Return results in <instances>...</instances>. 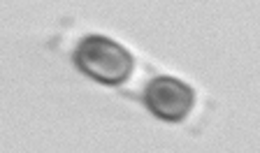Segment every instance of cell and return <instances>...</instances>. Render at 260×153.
<instances>
[{"instance_id": "obj_1", "label": "cell", "mask_w": 260, "mask_h": 153, "mask_svg": "<svg viewBox=\"0 0 260 153\" xmlns=\"http://www.w3.org/2000/svg\"><path fill=\"white\" fill-rule=\"evenodd\" d=\"M75 65L81 74H86L93 82H100L105 86H121L128 82L133 72V54L123 49L119 42L105 37V35H86L77 44L72 54Z\"/></svg>"}, {"instance_id": "obj_2", "label": "cell", "mask_w": 260, "mask_h": 153, "mask_svg": "<svg viewBox=\"0 0 260 153\" xmlns=\"http://www.w3.org/2000/svg\"><path fill=\"white\" fill-rule=\"evenodd\" d=\"M144 104L156 119L168 121V123H179L193 109L195 93L188 84L179 82L177 76L160 74L146 84Z\"/></svg>"}]
</instances>
